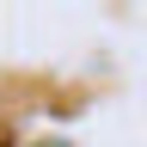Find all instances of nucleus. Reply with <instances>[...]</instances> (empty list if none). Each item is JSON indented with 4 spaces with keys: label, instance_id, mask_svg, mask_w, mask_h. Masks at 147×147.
<instances>
[{
    "label": "nucleus",
    "instance_id": "1",
    "mask_svg": "<svg viewBox=\"0 0 147 147\" xmlns=\"http://www.w3.org/2000/svg\"><path fill=\"white\" fill-rule=\"evenodd\" d=\"M49 147H61V141H49Z\"/></svg>",
    "mask_w": 147,
    "mask_h": 147
}]
</instances>
